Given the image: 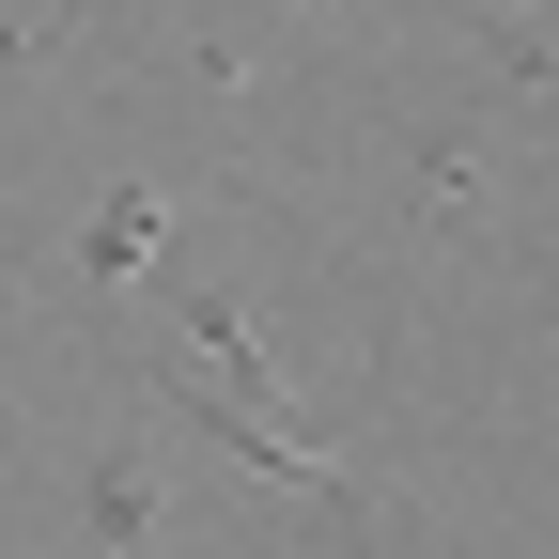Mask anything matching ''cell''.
I'll list each match as a JSON object with an SVG mask.
<instances>
[{"label":"cell","mask_w":559,"mask_h":559,"mask_svg":"<svg viewBox=\"0 0 559 559\" xmlns=\"http://www.w3.org/2000/svg\"><path fill=\"white\" fill-rule=\"evenodd\" d=\"M79 544L94 559H156L171 544V451L140 436V419H109V436L79 451Z\"/></svg>","instance_id":"1"},{"label":"cell","mask_w":559,"mask_h":559,"mask_svg":"<svg viewBox=\"0 0 559 559\" xmlns=\"http://www.w3.org/2000/svg\"><path fill=\"white\" fill-rule=\"evenodd\" d=\"M156 249H171V202H156V187H109L94 218H79V249H62V280H79V296H124Z\"/></svg>","instance_id":"2"},{"label":"cell","mask_w":559,"mask_h":559,"mask_svg":"<svg viewBox=\"0 0 559 559\" xmlns=\"http://www.w3.org/2000/svg\"><path fill=\"white\" fill-rule=\"evenodd\" d=\"M419 218H436V234L481 218V156H466V140H436V156H419Z\"/></svg>","instance_id":"3"},{"label":"cell","mask_w":559,"mask_h":559,"mask_svg":"<svg viewBox=\"0 0 559 559\" xmlns=\"http://www.w3.org/2000/svg\"><path fill=\"white\" fill-rule=\"evenodd\" d=\"M498 79H513L528 109H559V47H528V32H498Z\"/></svg>","instance_id":"4"},{"label":"cell","mask_w":559,"mask_h":559,"mask_svg":"<svg viewBox=\"0 0 559 559\" xmlns=\"http://www.w3.org/2000/svg\"><path fill=\"white\" fill-rule=\"evenodd\" d=\"M466 16H528V0H466Z\"/></svg>","instance_id":"5"}]
</instances>
